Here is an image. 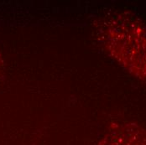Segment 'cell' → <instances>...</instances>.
<instances>
[{"mask_svg": "<svg viewBox=\"0 0 146 145\" xmlns=\"http://www.w3.org/2000/svg\"><path fill=\"white\" fill-rule=\"evenodd\" d=\"M2 64H3V59H2V56H1V54H0V69H1V67H2Z\"/></svg>", "mask_w": 146, "mask_h": 145, "instance_id": "obj_3", "label": "cell"}, {"mask_svg": "<svg viewBox=\"0 0 146 145\" xmlns=\"http://www.w3.org/2000/svg\"><path fill=\"white\" fill-rule=\"evenodd\" d=\"M93 29L97 41L126 72L146 81V23L129 11L100 17Z\"/></svg>", "mask_w": 146, "mask_h": 145, "instance_id": "obj_1", "label": "cell"}, {"mask_svg": "<svg viewBox=\"0 0 146 145\" xmlns=\"http://www.w3.org/2000/svg\"><path fill=\"white\" fill-rule=\"evenodd\" d=\"M98 145H146V128L133 122L112 123Z\"/></svg>", "mask_w": 146, "mask_h": 145, "instance_id": "obj_2", "label": "cell"}]
</instances>
